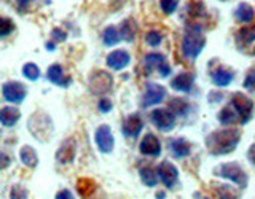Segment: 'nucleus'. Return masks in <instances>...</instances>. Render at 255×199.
<instances>
[{
    "label": "nucleus",
    "mask_w": 255,
    "mask_h": 199,
    "mask_svg": "<svg viewBox=\"0 0 255 199\" xmlns=\"http://www.w3.org/2000/svg\"><path fill=\"white\" fill-rule=\"evenodd\" d=\"M241 140V132L236 127H225V129L214 131L206 137V147L214 156H222L231 153Z\"/></svg>",
    "instance_id": "nucleus-1"
},
{
    "label": "nucleus",
    "mask_w": 255,
    "mask_h": 199,
    "mask_svg": "<svg viewBox=\"0 0 255 199\" xmlns=\"http://www.w3.org/2000/svg\"><path fill=\"white\" fill-rule=\"evenodd\" d=\"M206 46V38L201 35V27L188 29L182 40V54L187 59H196L201 54L203 48Z\"/></svg>",
    "instance_id": "nucleus-2"
},
{
    "label": "nucleus",
    "mask_w": 255,
    "mask_h": 199,
    "mask_svg": "<svg viewBox=\"0 0 255 199\" xmlns=\"http://www.w3.org/2000/svg\"><path fill=\"white\" fill-rule=\"evenodd\" d=\"M29 131L35 139L46 142V139L53 132V123L45 113L37 111V113H34L29 118Z\"/></svg>",
    "instance_id": "nucleus-3"
},
{
    "label": "nucleus",
    "mask_w": 255,
    "mask_h": 199,
    "mask_svg": "<svg viewBox=\"0 0 255 199\" xmlns=\"http://www.w3.org/2000/svg\"><path fill=\"white\" fill-rule=\"evenodd\" d=\"M214 174L217 175V177L227 179L230 182L236 183V185L241 187V188L247 187V174H246V171L238 163L220 164V167H219V169H215Z\"/></svg>",
    "instance_id": "nucleus-4"
},
{
    "label": "nucleus",
    "mask_w": 255,
    "mask_h": 199,
    "mask_svg": "<svg viewBox=\"0 0 255 199\" xmlns=\"http://www.w3.org/2000/svg\"><path fill=\"white\" fill-rule=\"evenodd\" d=\"M88 85H90V90L93 94H107L112 86H114V78H112L110 74L104 70H94L90 75V80H88Z\"/></svg>",
    "instance_id": "nucleus-5"
},
{
    "label": "nucleus",
    "mask_w": 255,
    "mask_h": 199,
    "mask_svg": "<svg viewBox=\"0 0 255 199\" xmlns=\"http://www.w3.org/2000/svg\"><path fill=\"white\" fill-rule=\"evenodd\" d=\"M231 105H233L235 110L238 111L239 119H241L243 124H246L252 118V113H254V102L249 98H247V96H244L243 93L231 94Z\"/></svg>",
    "instance_id": "nucleus-6"
},
{
    "label": "nucleus",
    "mask_w": 255,
    "mask_h": 199,
    "mask_svg": "<svg viewBox=\"0 0 255 199\" xmlns=\"http://www.w3.org/2000/svg\"><path fill=\"white\" fill-rule=\"evenodd\" d=\"M166 98V88L158 85V83H147L145 85V91H143L140 105L143 108L158 105L159 102H163V99Z\"/></svg>",
    "instance_id": "nucleus-7"
},
{
    "label": "nucleus",
    "mask_w": 255,
    "mask_h": 199,
    "mask_svg": "<svg viewBox=\"0 0 255 199\" xmlns=\"http://www.w3.org/2000/svg\"><path fill=\"white\" fill-rule=\"evenodd\" d=\"M94 140H96V145H98L101 153H112L115 147V139H114V134H112V129L109 124H102L98 127V131L94 134Z\"/></svg>",
    "instance_id": "nucleus-8"
},
{
    "label": "nucleus",
    "mask_w": 255,
    "mask_h": 199,
    "mask_svg": "<svg viewBox=\"0 0 255 199\" xmlns=\"http://www.w3.org/2000/svg\"><path fill=\"white\" fill-rule=\"evenodd\" d=\"M175 115L174 111L171 110H166V108H156L150 113V119L159 131H171L172 127L175 126Z\"/></svg>",
    "instance_id": "nucleus-9"
},
{
    "label": "nucleus",
    "mask_w": 255,
    "mask_h": 199,
    "mask_svg": "<svg viewBox=\"0 0 255 199\" xmlns=\"http://www.w3.org/2000/svg\"><path fill=\"white\" fill-rule=\"evenodd\" d=\"M2 96H3V99L10 103H21L26 99L27 91H26V88H24V85L19 82H6L2 86Z\"/></svg>",
    "instance_id": "nucleus-10"
},
{
    "label": "nucleus",
    "mask_w": 255,
    "mask_h": 199,
    "mask_svg": "<svg viewBox=\"0 0 255 199\" xmlns=\"http://www.w3.org/2000/svg\"><path fill=\"white\" fill-rule=\"evenodd\" d=\"M145 67L148 70H156L163 78L171 75V66L166 61V56L161 53H148L145 56Z\"/></svg>",
    "instance_id": "nucleus-11"
},
{
    "label": "nucleus",
    "mask_w": 255,
    "mask_h": 199,
    "mask_svg": "<svg viewBox=\"0 0 255 199\" xmlns=\"http://www.w3.org/2000/svg\"><path fill=\"white\" fill-rule=\"evenodd\" d=\"M158 177L164 183L166 188H174L179 182V171L172 163L169 161H163L158 166Z\"/></svg>",
    "instance_id": "nucleus-12"
},
{
    "label": "nucleus",
    "mask_w": 255,
    "mask_h": 199,
    "mask_svg": "<svg viewBox=\"0 0 255 199\" xmlns=\"http://www.w3.org/2000/svg\"><path fill=\"white\" fill-rule=\"evenodd\" d=\"M139 151L143 156H151V158H158L161 155V142L156 137L155 134H145L142 137L139 143Z\"/></svg>",
    "instance_id": "nucleus-13"
},
{
    "label": "nucleus",
    "mask_w": 255,
    "mask_h": 199,
    "mask_svg": "<svg viewBox=\"0 0 255 199\" xmlns=\"http://www.w3.org/2000/svg\"><path fill=\"white\" fill-rule=\"evenodd\" d=\"M75 153H77V142L75 139L69 137L62 142V145L56 151V159H58V163L61 164H70V163H74Z\"/></svg>",
    "instance_id": "nucleus-14"
},
{
    "label": "nucleus",
    "mask_w": 255,
    "mask_h": 199,
    "mask_svg": "<svg viewBox=\"0 0 255 199\" xmlns=\"http://www.w3.org/2000/svg\"><path fill=\"white\" fill-rule=\"evenodd\" d=\"M143 129V119L139 113H131L123 119V134L125 137L135 139Z\"/></svg>",
    "instance_id": "nucleus-15"
},
{
    "label": "nucleus",
    "mask_w": 255,
    "mask_h": 199,
    "mask_svg": "<svg viewBox=\"0 0 255 199\" xmlns=\"http://www.w3.org/2000/svg\"><path fill=\"white\" fill-rule=\"evenodd\" d=\"M106 62H107V66L110 69H114V70L118 72V70H123V69H126L128 66H129L131 56L126 50H115V51L109 53Z\"/></svg>",
    "instance_id": "nucleus-16"
},
{
    "label": "nucleus",
    "mask_w": 255,
    "mask_h": 199,
    "mask_svg": "<svg viewBox=\"0 0 255 199\" xmlns=\"http://www.w3.org/2000/svg\"><path fill=\"white\" fill-rule=\"evenodd\" d=\"M195 83V75L191 72H182V74L175 75L171 80V86L172 90L179 91V93H188L191 91V86Z\"/></svg>",
    "instance_id": "nucleus-17"
},
{
    "label": "nucleus",
    "mask_w": 255,
    "mask_h": 199,
    "mask_svg": "<svg viewBox=\"0 0 255 199\" xmlns=\"http://www.w3.org/2000/svg\"><path fill=\"white\" fill-rule=\"evenodd\" d=\"M46 78H48V82H51V83L58 85V86H64V88L72 83V80L64 75V70H62V67L59 66V64H53L51 67H48Z\"/></svg>",
    "instance_id": "nucleus-18"
},
{
    "label": "nucleus",
    "mask_w": 255,
    "mask_h": 199,
    "mask_svg": "<svg viewBox=\"0 0 255 199\" xmlns=\"http://www.w3.org/2000/svg\"><path fill=\"white\" fill-rule=\"evenodd\" d=\"M169 148L172 151V155L175 158H187L190 153H191V145H190V142L187 139H183V137H175L169 142Z\"/></svg>",
    "instance_id": "nucleus-19"
},
{
    "label": "nucleus",
    "mask_w": 255,
    "mask_h": 199,
    "mask_svg": "<svg viewBox=\"0 0 255 199\" xmlns=\"http://www.w3.org/2000/svg\"><path fill=\"white\" fill-rule=\"evenodd\" d=\"M19 118H21V111L13 105H5L0 110V121H2L5 127H13L19 121Z\"/></svg>",
    "instance_id": "nucleus-20"
},
{
    "label": "nucleus",
    "mask_w": 255,
    "mask_h": 199,
    "mask_svg": "<svg viewBox=\"0 0 255 199\" xmlns=\"http://www.w3.org/2000/svg\"><path fill=\"white\" fill-rule=\"evenodd\" d=\"M214 195L217 199H239L241 198V191L227 185V183H214Z\"/></svg>",
    "instance_id": "nucleus-21"
},
{
    "label": "nucleus",
    "mask_w": 255,
    "mask_h": 199,
    "mask_svg": "<svg viewBox=\"0 0 255 199\" xmlns=\"http://www.w3.org/2000/svg\"><path fill=\"white\" fill-rule=\"evenodd\" d=\"M217 119H219V123L223 124V126H233L236 124L238 121H241L239 119V115H238V111L235 110V107L231 105H227V107H223L219 113H217Z\"/></svg>",
    "instance_id": "nucleus-22"
},
{
    "label": "nucleus",
    "mask_w": 255,
    "mask_h": 199,
    "mask_svg": "<svg viewBox=\"0 0 255 199\" xmlns=\"http://www.w3.org/2000/svg\"><path fill=\"white\" fill-rule=\"evenodd\" d=\"M77 191L83 199H91L93 195L98 191V185H96L94 180L88 179V177H82L77 182Z\"/></svg>",
    "instance_id": "nucleus-23"
},
{
    "label": "nucleus",
    "mask_w": 255,
    "mask_h": 199,
    "mask_svg": "<svg viewBox=\"0 0 255 199\" xmlns=\"http://www.w3.org/2000/svg\"><path fill=\"white\" fill-rule=\"evenodd\" d=\"M235 80V72L233 70H228V69H217L212 74V83L215 86H220V88H225L228 86L231 82Z\"/></svg>",
    "instance_id": "nucleus-24"
},
{
    "label": "nucleus",
    "mask_w": 255,
    "mask_h": 199,
    "mask_svg": "<svg viewBox=\"0 0 255 199\" xmlns=\"http://www.w3.org/2000/svg\"><path fill=\"white\" fill-rule=\"evenodd\" d=\"M235 16H236V19L239 22L249 24L255 18V10H254V6L249 5V3H239L236 6V10H235Z\"/></svg>",
    "instance_id": "nucleus-25"
},
{
    "label": "nucleus",
    "mask_w": 255,
    "mask_h": 199,
    "mask_svg": "<svg viewBox=\"0 0 255 199\" xmlns=\"http://www.w3.org/2000/svg\"><path fill=\"white\" fill-rule=\"evenodd\" d=\"M139 177L142 180L143 185H147L150 188H153L156 183H158V171H155L153 167H151L150 164H145V166H142L140 167V171H139Z\"/></svg>",
    "instance_id": "nucleus-26"
},
{
    "label": "nucleus",
    "mask_w": 255,
    "mask_h": 199,
    "mask_svg": "<svg viewBox=\"0 0 255 199\" xmlns=\"http://www.w3.org/2000/svg\"><path fill=\"white\" fill-rule=\"evenodd\" d=\"M19 159L24 166L30 167V169H34L38 164V156H37V151L32 148L30 145H24L21 150H19Z\"/></svg>",
    "instance_id": "nucleus-27"
},
{
    "label": "nucleus",
    "mask_w": 255,
    "mask_h": 199,
    "mask_svg": "<svg viewBox=\"0 0 255 199\" xmlns=\"http://www.w3.org/2000/svg\"><path fill=\"white\" fill-rule=\"evenodd\" d=\"M252 42H255V27H243L236 34V43L238 46H247Z\"/></svg>",
    "instance_id": "nucleus-28"
},
{
    "label": "nucleus",
    "mask_w": 255,
    "mask_h": 199,
    "mask_svg": "<svg viewBox=\"0 0 255 199\" xmlns=\"http://www.w3.org/2000/svg\"><path fill=\"white\" fill-rule=\"evenodd\" d=\"M135 32H137V26H135L134 19H125L122 22V27H120V34H122V38L126 40V42H132L135 37Z\"/></svg>",
    "instance_id": "nucleus-29"
},
{
    "label": "nucleus",
    "mask_w": 255,
    "mask_h": 199,
    "mask_svg": "<svg viewBox=\"0 0 255 199\" xmlns=\"http://www.w3.org/2000/svg\"><path fill=\"white\" fill-rule=\"evenodd\" d=\"M120 40H122V34H120V30L115 26H109V27L104 29V32H102V42L106 43L107 46L117 45Z\"/></svg>",
    "instance_id": "nucleus-30"
},
{
    "label": "nucleus",
    "mask_w": 255,
    "mask_h": 199,
    "mask_svg": "<svg viewBox=\"0 0 255 199\" xmlns=\"http://www.w3.org/2000/svg\"><path fill=\"white\" fill-rule=\"evenodd\" d=\"M169 110L174 111L175 115L183 116L188 111V102L185 99H172L169 102Z\"/></svg>",
    "instance_id": "nucleus-31"
},
{
    "label": "nucleus",
    "mask_w": 255,
    "mask_h": 199,
    "mask_svg": "<svg viewBox=\"0 0 255 199\" xmlns=\"http://www.w3.org/2000/svg\"><path fill=\"white\" fill-rule=\"evenodd\" d=\"M22 75L27 80H30V82H35V80H38V77H40V69L34 62H27L22 66Z\"/></svg>",
    "instance_id": "nucleus-32"
},
{
    "label": "nucleus",
    "mask_w": 255,
    "mask_h": 199,
    "mask_svg": "<svg viewBox=\"0 0 255 199\" xmlns=\"http://www.w3.org/2000/svg\"><path fill=\"white\" fill-rule=\"evenodd\" d=\"M163 42V34L161 32H158V30H150L147 32V35H145V43L151 48H156L159 46Z\"/></svg>",
    "instance_id": "nucleus-33"
},
{
    "label": "nucleus",
    "mask_w": 255,
    "mask_h": 199,
    "mask_svg": "<svg viewBox=\"0 0 255 199\" xmlns=\"http://www.w3.org/2000/svg\"><path fill=\"white\" fill-rule=\"evenodd\" d=\"M13 29H14V24H13V21L10 18H2V19H0V37H2V38L10 35L11 32H13Z\"/></svg>",
    "instance_id": "nucleus-34"
},
{
    "label": "nucleus",
    "mask_w": 255,
    "mask_h": 199,
    "mask_svg": "<svg viewBox=\"0 0 255 199\" xmlns=\"http://www.w3.org/2000/svg\"><path fill=\"white\" fill-rule=\"evenodd\" d=\"M29 191L22 185H13L10 190V199H27Z\"/></svg>",
    "instance_id": "nucleus-35"
},
{
    "label": "nucleus",
    "mask_w": 255,
    "mask_h": 199,
    "mask_svg": "<svg viewBox=\"0 0 255 199\" xmlns=\"http://www.w3.org/2000/svg\"><path fill=\"white\" fill-rule=\"evenodd\" d=\"M179 5V0H161L159 2V6H161L163 13L166 14H172L175 11V8Z\"/></svg>",
    "instance_id": "nucleus-36"
},
{
    "label": "nucleus",
    "mask_w": 255,
    "mask_h": 199,
    "mask_svg": "<svg viewBox=\"0 0 255 199\" xmlns=\"http://www.w3.org/2000/svg\"><path fill=\"white\" fill-rule=\"evenodd\" d=\"M244 88L247 91L251 93H255V69H252L249 74L246 75V80H244Z\"/></svg>",
    "instance_id": "nucleus-37"
},
{
    "label": "nucleus",
    "mask_w": 255,
    "mask_h": 199,
    "mask_svg": "<svg viewBox=\"0 0 255 199\" xmlns=\"http://www.w3.org/2000/svg\"><path fill=\"white\" fill-rule=\"evenodd\" d=\"M188 8H190V14H191V16H203V14H204V6H203L201 3H199V2L190 3Z\"/></svg>",
    "instance_id": "nucleus-38"
},
{
    "label": "nucleus",
    "mask_w": 255,
    "mask_h": 199,
    "mask_svg": "<svg viewBox=\"0 0 255 199\" xmlns=\"http://www.w3.org/2000/svg\"><path fill=\"white\" fill-rule=\"evenodd\" d=\"M51 37H53L54 42H64V40H66V37H67V34H66V32H64L62 29L56 27V29H53V32H51Z\"/></svg>",
    "instance_id": "nucleus-39"
},
{
    "label": "nucleus",
    "mask_w": 255,
    "mask_h": 199,
    "mask_svg": "<svg viewBox=\"0 0 255 199\" xmlns=\"http://www.w3.org/2000/svg\"><path fill=\"white\" fill-rule=\"evenodd\" d=\"M98 108L102 111V113H109V111H110L112 108H114V103H112L109 99H101V100H99Z\"/></svg>",
    "instance_id": "nucleus-40"
},
{
    "label": "nucleus",
    "mask_w": 255,
    "mask_h": 199,
    "mask_svg": "<svg viewBox=\"0 0 255 199\" xmlns=\"http://www.w3.org/2000/svg\"><path fill=\"white\" fill-rule=\"evenodd\" d=\"M56 199H75L74 195H72V191L69 190H61L58 195H56Z\"/></svg>",
    "instance_id": "nucleus-41"
},
{
    "label": "nucleus",
    "mask_w": 255,
    "mask_h": 199,
    "mask_svg": "<svg viewBox=\"0 0 255 199\" xmlns=\"http://www.w3.org/2000/svg\"><path fill=\"white\" fill-rule=\"evenodd\" d=\"M247 158H249V161L255 166V145H252L249 151H247Z\"/></svg>",
    "instance_id": "nucleus-42"
},
{
    "label": "nucleus",
    "mask_w": 255,
    "mask_h": 199,
    "mask_svg": "<svg viewBox=\"0 0 255 199\" xmlns=\"http://www.w3.org/2000/svg\"><path fill=\"white\" fill-rule=\"evenodd\" d=\"M0 156H2V167H3V169H5V167H6L8 164H10V159H8V156H6L5 153H2V155H0Z\"/></svg>",
    "instance_id": "nucleus-43"
},
{
    "label": "nucleus",
    "mask_w": 255,
    "mask_h": 199,
    "mask_svg": "<svg viewBox=\"0 0 255 199\" xmlns=\"http://www.w3.org/2000/svg\"><path fill=\"white\" fill-rule=\"evenodd\" d=\"M54 48H56V43H54V42H48V43H46V50H50V51H53V50H54Z\"/></svg>",
    "instance_id": "nucleus-44"
},
{
    "label": "nucleus",
    "mask_w": 255,
    "mask_h": 199,
    "mask_svg": "<svg viewBox=\"0 0 255 199\" xmlns=\"http://www.w3.org/2000/svg\"><path fill=\"white\" fill-rule=\"evenodd\" d=\"M32 0H16V3L18 5H21V6H24V5H27V3H30Z\"/></svg>",
    "instance_id": "nucleus-45"
},
{
    "label": "nucleus",
    "mask_w": 255,
    "mask_h": 199,
    "mask_svg": "<svg viewBox=\"0 0 255 199\" xmlns=\"http://www.w3.org/2000/svg\"><path fill=\"white\" fill-rule=\"evenodd\" d=\"M166 198V191H163V193H158L156 195V199H164Z\"/></svg>",
    "instance_id": "nucleus-46"
}]
</instances>
